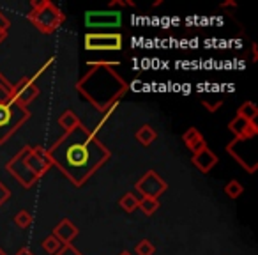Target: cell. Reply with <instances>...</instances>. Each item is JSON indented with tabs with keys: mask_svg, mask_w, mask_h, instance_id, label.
I'll return each mask as SVG.
<instances>
[{
	"mask_svg": "<svg viewBox=\"0 0 258 255\" xmlns=\"http://www.w3.org/2000/svg\"><path fill=\"white\" fill-rule=\"evenodd\" d=\"M48 156L73 186L82 188L111 158V152L92 130L80 122L48 149Z\"/></svg>",
	"mask_w": 258,
	"mask_h": 255,
	"instance_id": "6da1fadb",
	"label": "cell"
},
{
	"mask_svg": "<svg viewBox=\"0 0 258 255\" xmlns=\"http://www.w3.org/2000/svg\"><path fill=\"white\" fill-rule=\"evenodd\" d=\"M87 66L89 71L76 82L78 94L103 115L115 112L129 90V83L115 71L118 62H87Z\"/></svg>",
	"mask_w": 258,
	"mask_h": 255,
	"instance_id": "7a4b0ae2",
	"label": "cell"
},
{
	"mask_svg": "<svg viewBox=\"0 0 258 255\" xmlns=\"http://www.w3.org/2000/svg\"><path fill=\"white\" fill-rule=\"evenodd\" d=\"M53 167L48 149L41 145H23L6 165V170L22 184L23 188H32L39 179Z\"/></svg>",
	"mask_w": 258,
	"mask_h": 255,
	"instance_id": "3957f363",
	"label": "cell"
},
{
	"mask_svg": "<svg viewBox=\"0 0 258 255\" xmlns=\"http://www.w3.org/2000/svg\"><path fill=\"white\" fill-rule=\"evenodd\" d=\"M27 20L44 36L53 34L66 22V15L50 0H32Z\"/></svg>",
	"mask_w": 258,
	"mask_h": 255,
	"instance_id": "277c9868",
	"label": "cell"
},
{
	"mask_svg": "<svg viewBox=\"0 0 258 255\" xmlns=\"http://www.w3.org/2000/svg\"><path fill=\"white\" fill-rule=\"evenodd\" d=\"M29 108L16 103L0 105V145H4L16 131L30 119Z\"/></svg>",
	"mask_w": 258,
	"mask_h": 255,
	"instance_id": "5b68a950",
	"label": "cell"
},
{
	"mask_svg": "<svg viewBox=\"0 0 258 255\" xmlns=\"http://www.w3.org/2000/svg\"><path fill=\"white\" fill-rule=\"evenodd\" d=\"M83 41V46L89 52H120L124 46V37L118 32H89Z\"/></svg>",
	"mask_w": 258,
	"mask_h": 255,
	"instance_id": "8992f818",
	"label": "cell"
},
{
	"mask_svg": "<svg viewBox=\"0 0 258 255\" xmlns=\"http://www.w3.org/2000/svg\"><path fill=\"white\" fill-rule=\"evenodd\" d=\"M135 188H137V191L142 195V197L159 198L166 190H168V183H166L156 170H147V172L137 181Z\"/></svg>",
	"mask_w": 258,
	"mask_h": 255,
	"instance_id": "52a82bcc",
	"label": "cell"
},
{
	"mask_svg": "<svg viewBox=\"0 0 258 255\" xmlns=\"http://www.w3.org/2000/svg\"><path fill=\"white\" fill-rule=\"evenodd\" d=\"M85 25L89 29H118L122 25V13L115 9L106 11H87Z\"/></svg>",
	"mask_w": 258,
	"mask_h": 255,
	"instance_id": "ba28073f",
	"label": "cell"
},
{
	"mask_svg": "<svg viewBox=\"0 0 258 255\" xmlns=\"http://www.w3.org/2000/svg\"><path fill=\"white\" fill-rule=\"evenodd\" d=\"M39 87L36 85L30 76H23L18 83H13V94H11V103H16L20 107H29L32 101L39 97Z\"/></svg>",
	"mask_w": 258,
	"mask_h": 255,
	"instance_id": "9c48e42d",
	"label": "cell"
},
{
	"mask_svg": "<svg viewBox=\"0 0 258 255\" xmlns=\"http://www.w3.org/2000/svg\"><path fill=\"white\" fill-rule=\"evenodd\" d=\"M228 130L235 135V138H240V140H253L258 135L256 122H249L239 115H235V119L228 122Z\"/></svg>",
	"mask_w": 258,
	"mask_h": 255,
	"instance_id": "30bf717a",
	"label": "cell"
},
{
	"mask_svg": "<svg viewBox=\"0 0 258 255\" xmlns=\"http://www.w3.org/2000/svg\"><path fill=\"white\" fill-rule=\"evenodd\" d=\"M80 234V229L71 222L69 218H64L53 227L51 236L57 241H60L62 244H73V241L76 239V236Z\"/></svg>",
	"mask_w": 258,
	"mask_h": 255,
	"instance_id": "8fae6325",
	"label": "cell"
},
{
	"mask_svg": "<svg viewBox=\"0 0 258 255\" xmlns=\"http://www.w3.org/2000/svg\"><path fill=\"white\" fill-rule=\"evenodd\" d=\"M191 162H193V165L197 167L202 174H209L219 163V158H218L216 152H212L209 147H205V149H202L200 152L193 155Z\"/></svg>",
	"mask_w": 258,
	"mask_h": 255,
	"instance_id": "7c38bea8",
	"label": "cell"
},
{
	"mask_svg": "<svg viewBox=\"0 0 258 255\" xmlns=\"http://www.w3.org/2000/svg\"><path fill=\"white\" fill-rule=\"evenodd\" d=\"M182 142L193 155H197V152H200L202 149L207 147V142H205L204 135H202L197 128H187V131L182 133Z\"/></svg>",
	"mask_w": 258,
	"mask_h": 255,
	"instance_id": "4fadbf2b",
	"label": "cell"
},
{
	"mask_svg": "<svg viewBox=\"0 0 258 255\" xmlns=\"http://www.w3.org/2000/svg\"><path fill=\"white\" fill-rule=\"evenodd\" d=\"M135 137H137V140L140 142V145L149 147V145H152V142L158 138V133H156V130L151 124H144V126L138 128V131L135 133Z\"/></svg>",
	"mask_w": 258,
	"mask_h": 255,
	"instance_id": "5bb4252c",
	"label": "cell"
},
{
	"mask_svg": "<svg viewBox=\"0 0 258 255\" xmlns=\"http://www.w3.org/2000/svg\"><path fill=\"white\" fill-rule=\"evenodd\" d=\"M78 124H80V119L73 110H64L60 114V117H58V126H60L66 133L71 131V130H75Z\"/></svg>",
	"mask_w": 258,
	"mask_h": 255,
	"instance_id": "9a60e30c",
	"label": "cell"
},
{
	"mask_svg": "<svg viewBox=\"0 0 258 255\" xmlns=\"http://www.w3.org/2000/svg\"><path fill=\"white\" fill-rule=\"evenodd\" d=\"M237 115L246 119V121H249V122H256V117H258L256 103H253V101H244V103L239 107V110H237Z\"/></svg>",
	"mask_w": 258,
	"mask_h": 255,
	"instance_id": "2e32d148",
	"label": "cell"
},
{
	"mask_svg": "<svg viewBox=\"0 0 258 255\" xmlns=\"http://www.w3.org/2000/svg\"><path fill=\"white\" fill-rule=\"evenodd\" d=\"M138 209L145 216H152L159 209V198H149V197L138 198Z\"/></svg>",
	"mask_w": 258,
	"mask_h": 255,
	"instance_id": "e0dca14e",
	"label": "cell"
},
{
	"mask_svg": "<svg viewBox=\"0 0 258 255\" xmlns=\"http://www.w3.org/2000/svg\"><path fill=\"white\" fill-rule=\"evenodd\" d=\"M11 94H13V83L0 73V105L11 103Z\"/></svg>",
	"mask_w": 258,
	"mask_h": 255,
	"instance_id": "ac0fdd59",
	"label": "cell"
},
{
	"mask_svg": "<svg viewBox=\"0 0 258 255\" xmlns=\"http://www.w3.org/2000/svg\"><path fill=\"white\" fill-rule=\"evenodd\" d=\"M118 206L124 209L125 213H135L138 209V197L135 193H124L118 200Z\"/></svg>",
	"mask_w": 258,
	"mask_h": 255,
	"instance_id": "d6986e66",
	"label": "cell"
},
{
	"mask_svg": "<svg viewBox=\"0 0 258 255\" xmlns=\"http://www.w3.org/2000/svg\"><path fill=\"white\" fill-rule=\"evenodd\" d=\"M223 191H225V195L228 198H232V200H235V198H239L240 195H242L244 191V186L239 183L237 179H232L228 181V183L225 184V188H223Z\"/></svg>",
	"mask_w": 258,
	"mask_h": 255,
	"instance_id": "ffe728a7",
	"label": "cell"
},
{
	"mask_svg": "<svg viewBox=\"0 0 258 255\" xmlns=\"http://www.w3.org/2000/svg\"><path fill=\"white\" fill-rule=\"evenodd\" d=\"M154 251H156V246L151 239L138 241L137 246H135V253L137 255H154Z\"/></svg>",
	"mask_w": 258,
	"mask_h": 255,
	"instance_id": "44dd1931",
	"label": "cell"
},
{
	"mask_svg": "<svg viewBox=\"0 0 258 255\" xmlns=\"http://www.w3.org/2000/svg\"><path fill=\"white\" fill-rule=\"evenodd\" d=\"M41 246H43V250L46 251V253L55 255V253H57V251L62 248V243H60V241L55 239L53 236H48V237H44V239H43Z\"/></svg>",
	"mask_w": 258,
	"mask_h": 255,
	"instance_id": "7402d4cb",
	"label": "cell"
},
{
	"mask_svg": "<svg viewBox=\"0 0 258 255\" xmlns=\"http://www.w3.org/2000/svg\"><path fill=\"white\" fill-rule=\"evenodd\" d=\"M15 223L20 229H27V227H30V223H32V215H30L27 209H22V211H18L15 215Z\"/></svg>",
	"mask_w": 258,
	"mask_h": 255,
	"instance_id": "603a6c76",
	"label": "cell"
},
{
	"mask_svg": "<svg viewBox=\"0 0 258 255\" xmlns=\"http://www.w3.org/2000/svg\"><path fill=\"white\" fill-rule=\"evenodd\" d=\"M55 255H83V253L76 246H73V244H62V248Z\"/></svg>",
	"mask_w": 258,
	"mask_h": 255,
	"instance_id": "cb8c5ba5",
	"label": "cell"
},
{
	"mask_svg": "<svg viewBox=\"0 0 258 255\" xmlns=\"http://www.w3.org/2000/svg\"><path fill=\"white\" fill-rule=\"evenodd\" d=\"M9 198H11V190H9V188L0 181V208H2Z\"/></svg>",
	"mask_w": 258,
	"mask_h": 255,
	"instance_id": "d4e9b609",
	"label": "cell"
},
{
	"mask_svg": "<svg viewBox=\"0 0 258 255\" xmlns=\"http://www.w3.org/2000/svg\"><path fill=\"white\" fill-rule=\"evenodd\" d=\"M53 62H55V59H53V57H50V59H48V62H44V64L39 68V71H37L34 76H30V80H34V82H37V78H39V76H43L44 73H46L48 69H50V66L53 64Z\"/></svg>",
	"mask_w": 258,
	"mask_h": 255,
	"instance_id": "484cf974",
	"label": "cell"
},
{
	"mask_svg": "<svg viewBox=\"0 0 258 255\" xmlns=\"http://www.w3.org/2000/svg\"><path fill=\"white\" fill-rule=\"evenodd\" d=\"M9 29H11V22H9V18L4 15V13L0 11V30H4V32H9Z\"/></svg>",
	"mask_w": 258,
	"mask_h": 255,
	"instance_id": "4316f807",
	"label": "cell"
},
{
	"mask_svg": "<svg viewBox=\"0 0 258 255\" xmlns=\"http://www.w3.org/2000/svg\"><path fill=\"white\" fill-rule=\"evenodd\" d=\"M15 255H34V251L32 250H30V248L29 246H23V248H20V250L18 251H16V253Z\"/></svg>",
	"mask_w": 258,
	"mask_h": 255,
	"instance_id": "83f0119b",
	"label": "cell"
},
{
	"mask_svg": "<svg viewBox=\"0 0 258 255\" xmlns=\"http://www.w3.org/2000/svg\"><path fill=\"white\" fill-rule=\"evenodd\" d=\"M221 8H237V2L230 0V2H225V4H221Z\"/></svg>",
	"mask_w": 258,
	"mask_h": 255,
	"instance_id": "f1b7e54d",
	"label": "cell"
},
{
	"mask_svg": "<svg viewBox=\"0 0 258 255\" xmlns=\"http://www.w3.org/2000/svg\"><path fill=\"white\" fill-rule=\"evenodd\" d=\"M253 61L254 62L258 61V46H256V43H253Z\"/></svg>",
	"mask_w": 258,
	"mask_h": 255,
	"instance_id": "f546056e",
	"label": "cell"
},
{
	"mask_svg": "<svg viewBox=\"0 0 258 255\" xmlns=\"http://www.w3.org/2000/svg\"><path fill=\"white\" fill-rule=\"evenodd\" d=\"M6 37H8V32H4V30H0V44L4 43Z\"/></svg>",
	"mask_w": 258,
	"mask_h": 255,
	"instance_id": "4dcf8cb0",
	"label": "cell"
},
{
	"mask_svg": "<svg viewBox=\"0 0 258 255\" xmlns=\"http://www.w3.org/2000/svg\"><path fill=\"white\" fill-rule=\"evenodd\" d=\"M118 255H131V251H127V250H122V251H120V253H118Z\"/></svg>",
	"mask_w": 258,
	"mask_h": 255,
	"instance_id": "1f68e13d",
	"label": "cell"
},
{
	"mask_svg": "<svg viewBox=\"0 0 258 255\" xmlns=\"http://www.w3.org/2000/svg\"><path fill=\"white\" fill-rule=\"evenodd\" d=\"M0 255H8V253H6V250H4V248H0Z\"/></svg>",
	"mask_w": 258,
	"mask_h": 255,
	"instance_id": "d6a6232c",
	"label": "cell"
}]
</instances>
